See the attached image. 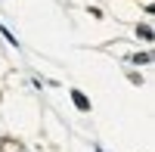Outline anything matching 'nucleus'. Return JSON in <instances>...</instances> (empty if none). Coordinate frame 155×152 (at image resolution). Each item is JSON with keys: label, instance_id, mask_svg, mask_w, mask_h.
Instances as JSON below:
<instances>
[{"label": "nucleus", "instance_id": "f257e3e1", "mask_svg": "<svg viewBox=\"0 0 155 152\" xmlns=\"http://www.w3.org/2000/svg\"><path fill=\"white\" fill-rule=\"evenodd\" d=\"M0 152H22L19 140H0Z\"/></svg>", "mask_w": 155, "mask_h": 152}, {"label": "nucleus", "instance_id": "f03ea898", "mask_svg": "<svg viewBox=\"0 0 155 152\" xmlns=\"http://www.w3.org/2000/svg\"><path fill=\"white\" fill-rule=\"evenodd\" d=\"M71 99H74V106L81 109V112H87V109H90V103H87V96H84V93H78V90H71Z\"/></svg>", "mask_w": 155, "mask_h": 152}, {"label": "nucleus", "instance_id": "7ed1b4c3", "mask_svg": "<svg viewBox=\"0 0 155 152\" xmlns=\"http://www.w3.org/2000/svg\"><path fill=\"white\" fill-rule=\"evenodd\" d=\"M137 34L143 37V41H152V28L149 25H137Z\"/></svg>", "mask_w": 155, "mask_h": 152}, {"label": "nucleus", "instance_id": "20e7f679", "mask_svg": "<svg viewBox=\"0 0 155 152\" xmlns=\"http://www.w3.org/2000/svg\"><path fill=\"white\" fill-rule=\"evenodd\" d=\"M149 59H152L149 53H137V56H134V62H137V65H146V62H149Z\"/></svg>", "mask_w": 155, "mask_h": 152}]
</instances>
